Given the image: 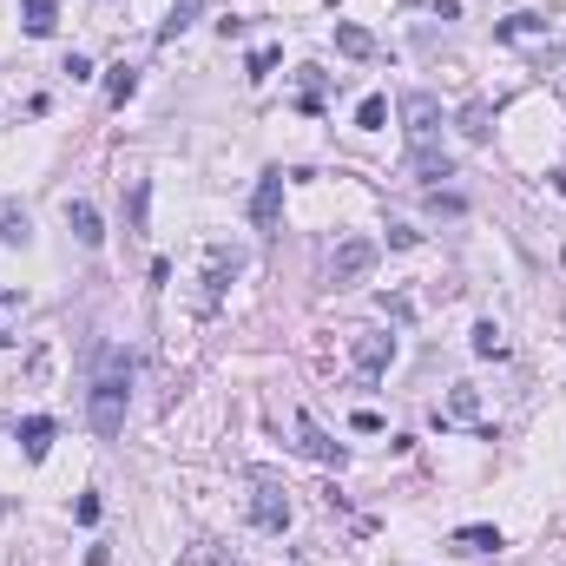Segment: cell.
<instances>
[{"instance_id": "obj_1", "label": "cell", "mask_w": 566, "mask_h": 566, "mask_svg": "<svg viewBox=\"0 0 566 566\" xmlns=\"http://www.w3.org/2000/svg\"><path fill=\"white\" fill-rule=\"evenodd\" d=\"M126 402H132V362L112 349V356L99 362L93 389H86V422H93L99 441H112L119 428H126Z\"/></svg>"}, {"instance_id": "obj_2", "label": "cell", "mask_w": 566, "mask_h": 566, "mask_svg": "<svg viewBox=\"0 0 566 566\" xmlns=\"http://www.w3.org/2000/svg\"><path fill=\"white\" fill-rule=\"evenodd\" d=\"M251 527L257 534H283V527H290V488H283L270 468L251 474Z\"/></svg>"}, {"instance_id": "obj_3", "label": "cell", "mask_w": 566, "mask_h": 566, "mask_svg": "<svg viewBox=\"0 0 566 566\" xmlns=\"http://www.w3.org/2000/svg\"><path fill=\"white\" fill-rule=\"evenodd\" d=\"M402 119H409V145H415V152L441 145V106H435V93H402Z\"/></svg>"}, {"instance_id": "obj_4", "label": "cell", "mask_w": 566, "mask_h": 566, "mask_svg": "<svg viewBox=\"0 0 566 566\" xmlns=\"http://www.w3.org/2000/svg\"><path fill=\"white\" fill-rule=\"evenodd\" d=\"M369 264H376V237H343V244H336V257H330V283L343 290V283L369 277Z\"/></svg>"}, {"instance_id": "obj_5", "label": "cell", "mask_w": 566, "mask_h": 566, "mask_svg": "<svg viewBox=\"0 0 566 566\" xmlns=\"http://www.w3.org/2000/svg\"><path fill=\"white\" fill-rule=\"evenodd\" d=\"M349 362H356V376H382V369L395 362V336L356 330V336H349Z\"/></svg>"}, {"instance_id": "obj_6", "label": "cell", "mask_w": 566, "mask_h": 566, "mask_svg": "<svg viewBox=\"0 0 566 566\" xmlns=\"http://www.w3.org/2000/svg\"><path fill=\"white\" fill-rule=\"evenodd\" d=\"M297 448H303L310 461H323V468H343V461H349L343 441H330L323 428H316V415H303V409H297Z\"/></svg>"}, {"instance_id": "obj_7", "label": "cell", "mask_w": 566, "mask_h": 566, "mask_svg": "<svg viewBox=\"0 0 566 566\" xmlns=\"http://www.w3.org/2000/svg\"><path fill=\"white\" fill-rule=\"evenodd\" d=\"M277 211H283V172H264L251 191V224L257 231H277Z\"/></svg>"}, {"instance_id": "obj_8", "label": "cell", "mask_w": 566, "mask_h": 566, "mask_svg": "<svg viewBox=\"0 0 566 566\" xmlns=\"http://www.w3.org/2000/svg\"><path fill=\"white\" fill-rule=\"evenodd\" d=\"M481 428V389H474V382H455V389H448V409H441V428Z\"/></svg>"}, {"instance_id": "obj_9", "label": "cell", "mask_w": 566, "mask_h": 566, "mask_svg": "<svg viewBox=\"0 0 566 566\" xmlns=\"http://www.w3.org/2000/svg\"><path fill=\"white\" fill-rule=\"evenodd\" d=\"M198 14H205V0H172V14L158 20V47H172L178 33H191V27H198Z\"/></svg>"}, {"instance_id": "obj_10", "label": "cell", "mask_w": 566, "mask_h": 566, "mask_svg": "<svg viewBox=\"0 0 566 566\" xmlns=\"http://www.w3.org/2000/svg\"><path fill=\"white\" fill-rule=\"evenodd\" d=\"M20 27H27L33 40H47V33L60 27V0H20Z\"/></svg>"}, {"instance_id": "obj_11", "label": "cell", "mask_w": 566, "mask_h": 566, "mask_svg": "<svg viewBox=\"0 0 566 566\" xmlns=\"http://www.w3.org/2000/svg\"><path fill=\"white\" fill-rule=\"evenodd\" d=\"M0 244H33V218L14 198H0Z\"/></svg>"}, {"instance_id": "obj_12", "label": "cell", "mask_w": 566, "mask_h": 566, "mask_svg": "<svg viewBox=\"0 0 566 566\" xmlns=\"http://www.w3.org/2000/svg\"><path fill=\"white\" fill-rule=\"evenodd\" d=\"M66 231H73L79 244H86V251H93L99 237H106V231H99V211L86 205V198H73V205H66Z\"/></svg>"}, {"instance_id": "obj_13", "label": "cell", "mask_w": 566, "mask_h": 566, "mask_svg": "<svg viewBox=\"0 0 566 566\" xmlns=\"http://www.w3.org/2000/svg\"><path fill=\"white\" fill-rule=\"evenodd\" d=\"M20 448H27V461H47V448H53V415H27V422H20Z\"/></svg>"}, {"instance_id": "obj_14", "label": "cell", "mask_w": 566, "mask_h": 566, "mask_svg": "<svg viewBox=\"0 0 566 566\" xmlns=\"http://www.w3.org/2000/svg\"><path fill=\"white\" fill-rule=\"evenodd\" d=\"M501 40H514V47H534V40H547V20L540 14H514V20H501Z\"/></svg>"}, {"instance_id": "obj_15", "label": "cell", "mask_w": 566, "mask_h": 566, "mask_svg": "<svg viewBox=\"0 0 566 566\" xmlns=\"http://www.w3.org/2000/svg\"><path fill=\"white\" fill-rule=\"evenodd\" d=\"M455 547L461 553H501L507 540H501V527H455Z\"/></svg>"}, {"instance_id": "obj_16", "label": "cell", "mask_w": 566, "mask_h": 566, "mask_svg": "<svg viewBox=\"0 0 566 566\" xmlns=\"http://www.w3.org/2000/svg\"><path fill=\"white\" fill-rule=\"evenodd\" d=\"M415 178H422V185H435V178H455V165H448V152H441V145H428V152H415Z\"/></svg>"}, {"instance_id": "obj_17", "label": "cell", "mask_w": 566, "mask_h": 566, "mask_svg": "<svg viewBox=\"0 0 566 566\" xmlns=\"http://www.w3.org/2000/svg\"><path fill=\"white\" fill-rule=\"evenodd\" d=\"M132 93H139V66H112V79H106V99H112V106H126Z\"/></svg>"}, {"instance_id": "obj_18", "label": "cell", "mask_w": 566, "mask_h": 566, "mask_svg": "<svg viewBox=\"0 0 566 566\" xmlns=\"http://www.w3.org/2000/svg\"><path fill=\"white\" fill-rule=\"evenodd\" d=\"M336 47H343L349 60H369V53H376V40H369L362 27H349V20H343V27H336Z\"/></svg>"}, {"instance_id": "obj_19", "label": "cell", "mask_w": 566, "mask_h": 566, "mask_svg": "<svg viewBox=\"0 0 566 566\" xmlns=\"http://www.w3.org/2000/svg\"><path fill=\"white\" fill-rule=\"evenodd\" d=\"M382 119H389V99H382V93H369V99L356 106V126H362V132H382Z\"/></svg>"}, {"instance_id": "obj_20", "label": "cell", "mask_w": 566, "mask_h": 566, "mask_svg": "<svg viewBox=\"0 0 566 566\" xmlns=\"http://www.w3.org/2000/svg\"><path fill=\"white\" fill-rule=\"evenodd\" d=\"M488 99H468V112H461V132H468V139H488Z\"/></svg>"}, {"instance_id": "obj_21", "label": "cell", "mask_w": 566, "mask_h": 566, "mask_svg": "<svg viewBox=\"0 0 566 566\" xmlns=\"http://www.w3.org/2000/svg\"><path fill=\"white\" fill-rule=\"evenodd\" d=\"M185 566H237V560H231V553L218 547V540H198V547L185 553Z\"/></svg>"}, {"instance_id": "obj_22", "label": "cell", "mask_w": 566, "mask_h": 566, "mask_svg": "<svg viewBox=\"0 0 566 566\" xmlns=\"http://www.w3.org/2000/svg\"><path fill=\"white\" fill-rule=\"evenodd\" d=\"M501 323H474V356H501Z\"/></svg>"}, {"instance_id": "obj_23", "label": "cell", "mask_w": 566, "mask_h": 566, "mask_svg": "<svg viewBox=\"0 0 566 566\" xmlns=\"http://www.w3.org/2000/svg\"><path fill=\"white\" fill-rule=\"evenodd\" d=\"M277 60H283L277 47H257V53H251V79H270V66H277Z\"/></svg>"}, {"instance_id": "obj_24", "label": "cell", "mask_w": 566, "mask_h": 566, "mask_svg": "<svg viewBox=\"0 0 566 566\" xmlns=\"http://www.w3.org/2000/svg\"><path fill=\"white\" fill-rule=\"evenodd\" d=\"M73 520H79V527H93V520H99V494H79V501H73Z\"/></svg>"}, {"instance_id": "obj_25", "label": "cell", "mask_w": 566, "mask_h": 566, "mask_svg": "<svg viewBox=\"0 0 566 566\" xmlns=\"http://www.w3.org/2000/svg\"><path fill=\"white\" fill-rule=\"evenodd\" d=\"M349 428H356V435H382V415L376 409H356V415H349Z\"/></svg>"}, {"instance_id": "obj_26", "label": "cell", "mask_w": 566, "mask_h": 566, "mask_svg": "<svg viewBox=\"0 0 566 566\" xmlns=\"http://www.w3.org/2000/svg\"><path fill=\"white\" fill-rule=\"evenodd\" d=\"M428 205H435V211H448V218H455V211H468V198H461V191H435Z\"/></svg>"}, {"instance_id": "obj_27", "label": "cell", "mask_w": 566, "mask_h": 566, "mask_svg": "<svg viewBox=\"0 0 566 566\" xmlns=\"http://www.w3.org/2000/svg\"><path fill=\"white\" fill-rule=\"evenodd\" d=\"M389 244H395V251H415V244H422V231H409V224H395V231H389Z\"/></svg>"}, {"instance_id": "obj_28", "label": "cell", "mask_w": 566, "mask_h": 566, "mask_svg": "<svg viewBox=\"0 0 566 566\" xmlns=\"http://www.w3.org/2000/svg\"><path fill=\"white\" fill-rule=\"evenodd\" d=\"M553 191H560V198H566V165H560V172H553Z\"/></svg>"}, {"instance_id": "obj_29", "label": "cell", "mask_w": 566, "mask_h": 566, "mask_svg": "<svg viewBox=\"0 0 566 566\" xmlns=\"http://www.w3.org/2000/svg\"><path fill=\"white\" fill-rule=\"evenodd\" d=\"M7 343H14V336H7V330H0V349H7Z\"/></svg>"}]
</instances>
